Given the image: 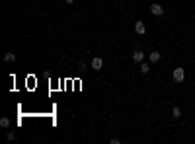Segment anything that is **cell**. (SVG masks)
Wrapping results in <instances>:
<instances>
[{"instance_id": "obj_3", "label": "cell", "mask_w": 195, "mask_h": 144, "mask_svg": "<svg viewBox=\"0 0 195 144\" xmlns=\"http://www.w3.org/2000/svg\"><path fill=\"white\" fill-rule=\"evenodd\" d=\"M90 66H92V70H102V66H104V61L100 59V56H96V59H92Z\"/></svg>"}, {"instance_id": "obj_6", "label": "cell", "mask_w": 195, "mask_h": 144, "mask_svg": "<svg viewBox=\"0 0 195 144\" xmlns=\"http://www.w3.org/2000/svg\"><path fill=\"white\" fill-rule=\"evenodd\" d=\"M135 31L137 33H139V35H144V33H146V25H144V21H137V24H135Z\"/></svg>"}, {"instance_id": "obj_11", "label": "cell", "mask_w": 195, "mask_h": 144, "mask_svg": "<svg viewBox=\"0 0 195 144\" xmlns=\"http://www.w3.org/2000/svg\"><path fill=\"white\" fill-rule=\"evenodd\" d=\"M78 68H80V70H86V68H88V62H86V61H78Z\"/></svg>"}, {"instance_id": "obj_8", "label": "cell", "mask_w": 195, "mask_h": 144, "mask_svg": "<svg viewBox=\"0 0 195 144\" xmlns=\"http://www.w3.org/2000/svg\"><path fill=\"white\" fill-rule=\"evenodd\" d=\"M172 117H174V119H179V117H182V107H179V105H176L174 109H172Z\"/></svg>"}, {"instance_id": "obj_4", "label": "cell", "mask_w": 195, "mask_h": 144, "mask_svg": "<svg viewBox=\"0 0 195 144\" xmlns=\"http://www.w3.org/2000/svg\"><path fill=\"white\" fill-rule=\"evenodd\" d=\"M148 61L152 62V64H156V62H160L162 61V53H158V51H152L148 55Z\"/></svg>"}, {"instance_id": "obj_7", "label": "cell", "mask_w": 195, "mask_h": 144, "mask_svg": "<svg viewBox=\"0 0 195 144\" xmlns=\"http://www.w3.org/2000/svg\"><path fill=\"white\" fill-rule=\"evenodd\" d=\"M150 64H152L150 61H142V62L139 64V68H141L142 74H148V72H150Z\"/></svg>"}, {"instance_id": "obj_2", "label": "cell", "mask_w": 195, "mask_h": 144, "mask_svg": "<svg viewBox=\"0 0 195 144\" xmlns=\"http://www.w3.org/2000/svg\"><path fill=\"white\" fill-rule=\"evenodd\" d=\"M150 14H152V16H164V6L162 4H152L150 6Z\"/></svg>"}, {"instance_id": "obj_9", "label": "cell", "mask_w": 195, "mask_h": 144, "mask_svg": "<svg viewBox=\"0 0 195 144\" xmlns=\"http://www.w3.org/2000/svg\"><path fill=\"white\" fill-rule=\"evenodd\" d=\"M4 61L6 62H14V61H16V53H6L4 55Z\"/></svg>"}, {"instance_id": "obj_5", "label": "cell", "mask_w": 195, "mask_h": 144, "mask_svg": "<svg viewBox=\"0 0 195 144\" xmlns=\"http://www.w3.org/2000/svg\"><path fill=\"white\" fill-rule=\"evenodd\" d=\"M142 61H144V53H142V51H139V49H137V51L133 53V62H135V64H141Z\"/></svg>"}, {"instance_id": "obj_10", "label": "cell", "mask_w": 195, "mask_h": 144, "mask_svg": "<svg viewBox=\"0 0 195 144\" xmlns=\"http://www.w3.org/2000/svg\"><path fill=\"white\" fill-rule=\"evenodd\" d=\"M0 127H2V128H8V127H10V119H8V117H2V119H0Z\"/></svg>"}, {"instance_id": "obj_1", "label": "cell", "mask_w": 195, "mask_h": 144, "mask_svg": "<svg viewBox=\"0 0 195 144\" xmlns=\"http://www.w3.org/2000/svg\"><path fill=\"white\" fill-rule=\"evenodd\" d=\"M172 78H174V82H176V84L183 82V78H185V70H183V68H174V72H172Z\"/></svg>"}, {"instance_id": "obj_13", "label": "cell", "mask_w": 195, "mask_h": 144, "mask_svg": "<svg viewBox=\"0 0 195 144\" xmlns=\"http://www.w3.org/2000/svg\"><path fill=\"white\" fill-rule=\"evenodd\" d=\"M6 136H8V140H16V134H14V133H8Z\"/></svg>"}, {"instance_id": "obj_14", "label": "cell", "mask_w": 195, "mask_h": 144, "mask_svg": "<svg viewBox=\"0 0 195 144\" xmlns=\"http://www.w3.org/2000/svg\"><path fill=\"white\" fill-rule=\"evenodd\" d=\"M64 2H67V4H72V2H74V0H64Z\"/></svg>"}, {"instance_id": "obj_12", "label": "cell", "mask_w": 195, "mask_h": 144, "mask_svg": "<svg viewBox=\"0 0 195 144\" xmlns=\"http://www.w3.org/2000/svg\"><path fill=\"white\" fill-rule=\"evenodd\" d=\"M109 142H111V144H119V142H121V138H117V136H113V138H111Z\"/></svg>"}]
</instances>
